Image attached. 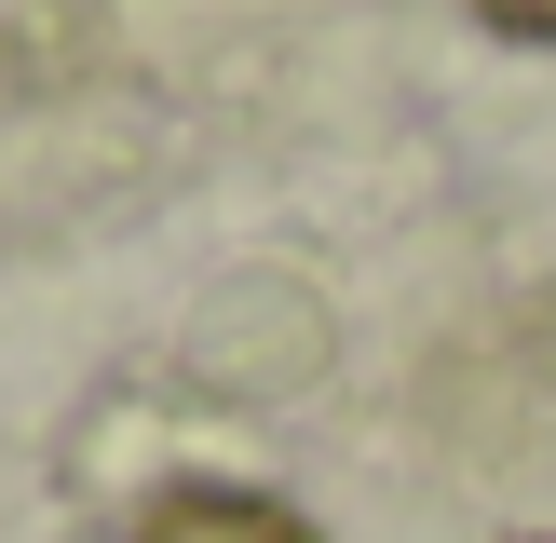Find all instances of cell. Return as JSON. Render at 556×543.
<instances>
[{
	"mask_svg": "<svg viewBox=\"0 0 556 543\" xmlns=\"http://www.w3.org/2000/svg\"><path fill=\"white\" fill-rule=\"evenodd\" d=\"M136 543H326V530L286 516V503H258V489H177Z\"/></svg>",
	"mask_w": 556,
	"mask_h": 543,
	"instance_id": "cell-1",
	"label": "cell"
},
{
	"mask_svg": "<svg viewBox=\"0 0 556 543\" xmlns=\"http://www.w3.org/2000/svg\"><path fill=\"white\" fill-rule=\"evenodd\" d=\"M489 27H516V41H556V0H489Z\"/></svg>",
	"mask_w": 556,
	"mask_h": 543,
	"instance_id": "cell-2",
	"label": "cell"
}]
</instances>
